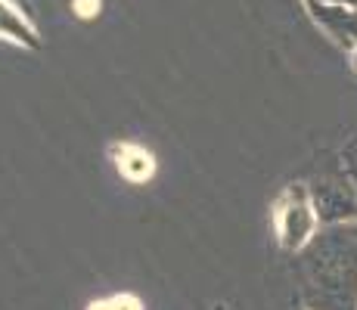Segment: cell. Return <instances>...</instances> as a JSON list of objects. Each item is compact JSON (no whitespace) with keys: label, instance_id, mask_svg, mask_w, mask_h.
<instances>
[{"label":"cell","instance_id":"cell-1","mask_svg":"<svg viewBox=\"0 0 357 310\" xmlns=\"http://www.w3.org/2000/svg\"><path fill=\"white\" fill-rule=\"evenodd\" d=\"M301 304L311 310H357V220L320 226L295 254Z\"/></svg>","mask_w":357,"mask_h":310},{"label":"cell","instance_id":"cell-2","mask_svg":"<svg viewBox=\"0 0 357 310\" xmlns=\"http://www.w3.org/2000/svg\"><path fill=\"white\" fill-rule=\"evenodd\" d=\"M320 217L314 211L311 192L305 183H292L277 202V239L286 251L298 254L320 233Z\"/></svg>","mask_w":357,"mask_h":310},{"label":"cell","instance_id":"cell-3","mask_svg":"<svg viewBox=\"0 0 357 310\" xmlns=\"http://www.w3.org/2000/svg\"><path fill=\"white\" fill-rule=\"evenodd\" d=\"M314 211H317L320 224H354L357 220V186L348 174H324L314 183H307Z\"/></svg>","mask_w":357,"mask_h":310},{"label":"cell","instance_id":"cell-4","mask_svg":"<svg viewBox=\"0 0 357 310\" xmlns=\"http://www.w3.org/2000/svg\"><path fill=\"white\" fill-rule=\"evenodd\" d=\"M311 13L342 47H357V13L342 3H311Z\"/></svg>","mask_w":357,"mask_h":310},{"label":"cell","instance_id":"cell-5","mask_svg":"<svg viewBox=\"0 0 357 310\" xmlns=\"http://www.w3.org/2000/svg\"><path fill=\"white\" fill-rule=\"evenodd\" d=\"M115 155H119V171L128 177L130 183H143V180H149V177H153L155 162H153V155H149L146 149H140V146H121Z\"/></svg>","mask_w":357,"mask_h":310},{"label":"cell","instance_id":"cell-6","mask_svg":"<svg viewBox=\"0 0 357 310\" xmlns=\"http://www.w3.org/2000/svg\"><path fill=\"white\" fill-rule=\"evenodd\" d=\"M0 38L19 40V44H29V47L38 44V40H34V31L22 22V16H19L16 10H10L3 0H0Z\"/></svg>","mask_w":357,"mask_h":310},{"label":"cell","instance_id":"cell-7","mask_svg":"<svg viewBox=\"0 0 357 310\" xmlns=\"http://www.w3.org/2000/svg\"><path fill=\"white\" fill-rule=\"evenodd\" d=\"M91 310H143V307H140V301L130 298V295H115V298H106V301L91 304Z\"/></svg>","mask_w":357,"mask_h":310},{"label":"cell","instance_id":"cell-8","mask_svg":"<svg viewBox=\"0 0 357 310\" xmlns=\"http://www.w3.org/2000/svg\"><path fill=\"white\" fill-rule=\"evenodd\" d=\"M345 168H348V177L354 180V186H357V143L351 149H348V155H345Z\"/></svg>","mask_w":357,"mask_h":310},{"label":"cell","instance_id":"cell-9","mask_svg":"<svg viewBox=\"0 0 357 310\" xmlns=\"http://www.w3.org/2000/svg\"><path fill=\"white\" fill-rule=\"evenodd\" d=\"M78 10H81V16H93L100 10V0H78Z\"/></svg>","mask_w":357,"mask_h":310},{"label":"cell","instance_id":"cell-10","mask_svg":"<svg viewBox=\"0 0 357 310\" xmlns=\"http://www.w3.org/2000/svg\"><path fill=\"white\" fill-rule=\"evenodd\" d=\"M311 3H342V0H311Z\"/></svg>","mask_w":357,"mask_h":310},{"label":"cell","instance_id":"cell-11","mask_svg":"<svg viewBox=\"0 0 357 310\" xmlns=\"http://www.w3.org/2000/svg\"><path fill=\"white\" fill-rule=\"evenodd\" d=\"M342 3H348V6H357V0H342Z\"/></svg>","mask_w":357,"mask_h":310},{"label":"cell","instance_id":"cell-12","mask_svg":"<svg viewBox=\"0 0 357 310\" xmlns=\"http://www.w3.org/2000/svg\"><path fill=\"white\" fill-rule=\"evenodd\" d=\"M298 310H311V307H305V304H301V307H298Z\"/></svg>","mask_w":357,"mask_h":310},{"label":"cell","instance_id":"cell-13","mask_svg":"<svg viewBox=\"0 0 357 310\" xmlns=\"http://www.w3.org/2000/svg\"><path fill=\"white\" fill-rule=\"evenodd\" d=\"M354 53H357V47H354Z\"/></svg>","mask_w":357,"mask_h":310}]
</instances>
